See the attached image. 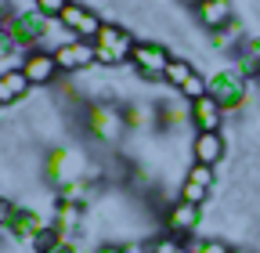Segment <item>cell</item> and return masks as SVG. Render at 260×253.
I'll return each instance as SVG.
<instances>
[{
  "label": "cell",
  "instance_id": "cell-1",
  "mask_svg": "<svg viewBox=\"0 0 260 253\" xmlns=\"http://www.w3.org/2000/svg\"><path fill=\"white\" fill-rule=\"evenodd\" d=\"M87 170H90V160H87L80 148L58 145V148L47 152V160H44V177H47L51 184H58V188L73 184V181H83Z\"/></svg>",
  "mask_w": 260,
  "mask_h": 253
},
{
  "label": "cell",
  "instance_id": "cell-2",
  "mask_svg": "<svg viewBox=\"0 0 260 253\" xmlns=\"http://www.w3.org/2000/svg\"><path fill=\"white\" fill-rule=\"evenodd\" d=\"M83 126L94 141L102 145H116L126 131V119H123V109L112 105V102H94L87 105V116H83Z\"/></svg>",
  "mask_w": 260,
  "mask_h": 253
},
{
  "label": "cell",
  "instance_id": "cell-3",
  "mask_svg": "<svg viewBox=\"0 0 260 253\" xmlns=\"http://www.w3.org/2000/svg\"><path fill=\"white\" fill-rule=\"evenodd\" d=\"M210 98H217V105L224 109V116L228 112H235V109H242V102H246V94H249V80L246 76H239L235 69H220L217 76H210Z\"/></svg>",
  "mask_w": 260,
  "mask_h": 253
},
{
  "label": "cell",
  "instance_id": "cell-4",
  "mask_svg": "<svg viewBox=\"0 0 260 253\" xmlns=\"http://www.w3.org/2000/svg\"><path fill=\"white\" fill-rule=\"evenodd\" d=\"M170 58H174V54L162 47V44H155V40H138L134 51H130V66H134L145 80H162V69H167Z\"/></svg>",
  "mask_w": 260,
  "mask_h": 253
},
{
  "label": "cell",
  "instance_id": "cell-5",
  "mask_svg": "<svg viewBox=\"0 0 260 253\" xmlns=\"http://www.w3.org/2000/svg\"><path fill=\"white\" fill-rule=\"evenodd\" d=\"M18 69L29 76L32 87H47L54 76H58V61H54V51L47 47H37V51H25L22 61H18Z\"/></svg>",
  "mask_w": 260,
  "mask_h": 253
},
{
  "label": "cell",
  "instance_id": "cell-6",
  "mask_svg": "<svg viewBox=\"0 0 260 253\" xmlns=\"http://www.w3.org/2000/svg\"><path fill=\"white\" fill-rule=\"evenodd\" d=\"M61 25H69L73 33L80 37V40H94L98 33H102V25H105V18L98 15L94 8H87V4H80V0H73L69 8L61 11Z\"/></svg>",
  "mask_w": 260,
  "mask_h": 253
},
{
  "label": "cell",
  "instance_id": "cell-7",
  "mask_svg": "<svg viewBox=\"0 0 260 253\" xmlns=\"http://www.w3.org/2000/svg\"><path fill=\"white\" fill-rule=\"evenodd\" d=\"M191 11H195V22H199L206 33L228 29L235 22V4H232V0H195Z\"/></svg>",
  "mask_w": 260,
  "mask_h": 253
},
{
  "label": "cell",
  "instance_id": "cell-8",
  "mask_svg": "<svg viewBox=\"0 0 260 253\" xmlns=\"http://www.w3.org/2000/svg\"><path fill=\"white\" fill-rule=\"evenodd\" d=\"M54 61H58V73H80V69H90L98 66L94 61V40H69L54 47Z\"/></svg>",
  "mask_w": 260,
  "mask_h": 253
},
{
  "label": "cell",
  "instance_id": "cell-9",
  "mask_svg": "<svg viewBox=\"0 0 260 253\" xmlns=\"http://www.w3.org/2000/svg\"><path fill=\"white\" fill-rule=\"evenodd\" d=\"M199 220H203V206L184 203V199H177V203L167 210V228H170V235L181 239V242L199 232Z\"/></svg>",
  "mask_w": 260,
  "mask_h": 253
},
{
  "label": "cell",
  "instance_id": "cell-10",
  "mask_svg": "<svg viewBox=\"0 0 260 253\" xmlns=\"http://www.w3.org/2000/svg\"><path fill=\"white\" fill-rule=\"evenodd\" d=\"M94 44H98V47H105V51H112L119 66H126V61H130V51H134V44H138V40L126 33V25L105 22V25H102V33L94 37Z\"/></svg>",
  "mask_w": 260,
  "mask_h": 253
},
{
  "label": "cell",
  "instance_id": "cell-11",
  "mask_svg": "<svg viewBox=\"0 0 260 253\" xmlns=\"http://www.w3.org/2000/svg\"><path fill=\"white\" fill-rule=\"evenodd\" d=\"M224 152H228V145H224L220 131H195V138H191V160L195 163L217 167L224 160Z\"/></svg>",
  "mask_w": 260,
  "mask_h": 253
},
{
  "label": "cell",
  "instance_id": "cell-12",
  "mask_svg": "<svg viewBox=\"0 0 260 253\" xmlns=\"http://www.w3.org/2000/svg\"><path fill=\"white\" fill-rule=\"evenodd\" d=\"M44 225H47V220H44L37 210H29V206H15L11 217H8V232H11L15 239H22L25 246L32 242V235H37Z\"/></svg>",
  "mask_w": 260,
  "mask_h": 253
},
{
  "label": "cell",
  "instance_id": "cell-13",
  "mask_svg": "<svg viewBox=\"0 0 260 253\" xmlns=\"http://www.w3.org/2000/svg\"><path fill=\"white\" fill-rule=\"evenodd\" d=\"M191 126L195 131H220L224 126V109L217 105V98L203 94L199 102H191Z\"/></svg>",
  "mask_w": 260,
  "mask_h": 253
},
{
  "label": "cell",
  "instance_id": "cell-14",
  "mask_svg": "<svg viewBox=\"0 0 260 253\" xmlns=\"http://www.w3.org/2000/svg\"><path fill=\"white\" fill-rule=\"evenodd\" d=\"M29 76L22 73V69H4L0 73V109H8V105H15L18 98H25L29 94Z\"/></svg>",
  "mask_w": 260,
  "mask_h": 253
},
{
  "label": "cell",
  "instance_id": "cell-15",
  "mask_svg": "<svg viewBox=\"0 0 260 253\" xmlns=\"http://www.w3.org/2000/svg\"><path fill=\"white\" fill-rule=\"evenodd\" d=\"M54 225L61 228V235L65 239H73L80 228H83V206L80 203H54Z\"/></svg>",
  "mask_w": 260,
  "mask_h": 253
},
{
  "label": "cell",
  "instance_id": "cell-16",
  "mask_svg": "<svg viewBox=\"0 0 260 253\" xmlns=\"http://www.w3.org/2000/svg\"><path fill=\"white\" fill-rule=\"evenodd\" d=\"M123 119H126V126H152V123H159V105H152V102H130L123 109Z\"/></svg>",
  "mask_w": 260,
  "mask_h": 253
},
{
  "label": "cell",
  "instance_id": "cell-17",
  "mask_svg": "<svg viewBox=\"0 0 260 253\" xmlns=\"http://www.w3.org/2000/svg\"><path fill=\"white\" fill-rule=\"evenodd\" d=\"M191 73H195L191 61H188V58H181V54H174V58L167 61V69H162V83L174 87V90H181V83H184Z\"/></svg>",
  "mask_w": 260,
  "mask_h": 253
},
{
  "label": "cell",
  "instance_id": "cell-18",
  "mask_svg": "<svg viewBox=\"0 0 260 253\" xmlns=\"http://www.w3.org/2000/svg\"><path fill=\"white\" fill-rule=\"evenodd\" d=\"M159 123L162 126H177V123H191V102H162L159 105Z\"/></svg>",
  "mask_w": 260,
  "mask_h": 253
},
{
  "label": "cell",
  "instance_id": "cell-19",
  "mask_svg": "<svg viewBox=\"0 0 260 253\" xmlns=\"http://www.w3.org/2000/svg\"><path fill=\"white\" fill-rule=\"evenodd\" d=\"M65 242V235H61V228L54 225V220H47V225L37 232V235H32V242H29V249L32 253H51L54 246H61Z\"/></svg>",
  "mask_w": 260,
  "mask_h": 253
},
{
  "label": "cell",
  "instance_id": "cell-20",
  "mask_svg": "<svg viewBox=\"0 0 260 253\" xmlns=\"http://www.w3.org/2000/svg\"><path fill=\"white\" fill-rule=\"evenodd\" d=\"M206 90H210V76H203L199 69H195V73H191V76L181 83V90H177V94H181L184 102H199Z\"/></svg>",
  "mask_w": 260,
  "mask_h": 253
},
{
  "label": "cell",
  "instance_id": "cell-21",
  "mask_svg": "<svg viewBox=\"0 0 260 253\" xmlns=\"http://www.w3.org/2000/svg\"><path fill=\"white\" fill-rule=\"evenodd\" d=\"M184 177H188V181H195V184H203L206 192H210L213 181H217V170H213V167H206V163H191Z\"/></svg>",
  "mask_w": 260,
  "mask_h": 253
},
{
  "label": "cell",
  "instance_id": "cell-22",
  "mask_svg": "<svg viewBox=\"0 0 260 253\" xmlns=\"http://www.w3.org/2000/svg\"><path fill=\"white\" fill-rule=\"evenodd\" d=\"M177 199H184V203H195V206H203V199H206V188L184 177V184H181V192H177Z\"/></svg>",
  "mask_w": 260,
  "mask_h": 253
},
{
  "label": "cell",
  "instance_id": "cell-23",
  "mask_svg": "<svg viewBox=\"0 0 260 253\" xmlns=\"http://www.w3.org/2000/svg\"><path fill=\"white\" fill-rule=\"evenodd\" d=\"M37 4V11L40 15H47V18H61V11L73 4V0H32Z\"/></svg>",
  "mask_w": 260,
  "mask_h": 253
},
{
  "label": "cell",
  "instance_id": "cell-24",
  "mask_svg": "<svg viewBox=\"0 0 260 253\" xmlns=\"http://www.w3.org/2000/svg\"><path fill=\"white\" fill-rule=\"evenodd\" d=\"M235 54H246L249 61H256V66H260V37H242V44H239V51Z\"/></svg>",
  "mask_w": 260,
  "mask_h": 253
},
{
  "label": "cell",
  "instance_id": "cell-25",
  "mask_svg": "<svg viewBox=\"0 0 260 253\" xmlns=\"http://www.w3.org/2000/svg\"><path fill=\"white\" fill-rule=\"evenodd\" d=\"M152 253H184V242L174 239V235H162V239L152 242Z\"/></svg>",
  "mask_w": 260,
  "mask_h": 253
},
{
  "label": "cell",
  "instance_id": "cell-26",
  "mask_svg": "<svg viewBox=\"0 0 260 253\" xmlns=\"http://www.w3.org/2000/svg\"><path fill=\"white\" fill-rule=\"evenodd\" d=\"M11 54H22V51H18V44L4 33V29H0V73H4V61H8Z\"/></svg>",
  "mask_w": 260,
  "mask_h": 253
},
{
  "label": "cell",
  "instance_id": "cell-27",
  "mask_svg": "<svg viewBox=\"0 0 260 253\" xmlns=\"http://www.w3.org/2000/svg\"><path fill=\"white\" fill-rule=\"evenodd\" d=\"M195 253H232V246H228L224 239H203Z\"/></svg>",
  "mask_w": 260,
  "mask_h": 253
},
{
  "label": "cell",
  "instance_id": "cell-28",
  "mask_svg": "<svg viewBox=\"0 0 260 253\" xmlns=\"http://www.w3.org/2000/svg\"><path fill=\"white\" fill-rule=\"evenodd\" d=\"M123 253H152V242H141V239H130V242H123Z\"/></svg>",
  "mask_w": 260,
  "mask_h": 253
},
{
  "label": "cell",
  "instance_id": "cell-29",
  "mask_svg": "<svg viewBox=\"0 0 260 253\" xmlns=\"http://www.w3.org/2000/svg\"><path fill=\"white\" fill-rule=\"evenodd\" d=\"M11 210H15V203L0 196V228H8V217H11Z\"/></svg>",
  "mask_w": 260,
  "mask_h": 253
},
{
  "label": "cell",
  "instance_id": "cell-30",
  "mask_svg": "<svg viewBox=\"0 0 260 253\" xmlns=\"http://www.w3.org/2000/svg\"><path fill=\"white\" fill-rule=\"evenodd\" d=\"M51 253H80V249H76V242H73V239H65V242H61V246H54Z\"/></svg>",
  "mask_w": 260,
  "mask_h": 253
},
{
  "label": "cell",
  "instance_id": "cell-31",
  "mask_svg": "<svg viewBox=\"0 0 260 253\" xmlns=\"http://www.w3.org/2000/svg\"><path fill=\"white\" fill-rule=\"evenodd\" d=\"M94 253H123V246H116V242H105V246H98Z\"/></svg>",
  "mask_w": 260,
  "mask_h": 253
},
{
  "label": "cell",
  "instance_id": "cell-32",
  "mask_svg": "<svg viewBox=\"0 0 260 253\" xmlns=\"http://www.w3.org/2000/svg\"><path fill=\"white\" fill-rule=\"evenodd\" d=\"M232 253H253V249H246V246H232Z\"/></svg>",
  "mask_w": 260,
  "mask_h": 253
},
{
  "label": "cell",
  "instance_id": "cell-33",
  "mask_svg": "<svg viewBox=\"0 0 260 253\" xmlns=\"http://www.w3.org/2000/svg\"><path fill=\"white\" fill-rule=\"evenodd\" d=\"M256 83H260V69H256Z\"/></svg>",
  "mask_w": 260,
  "mask_h": 253
},
{
  "label": "cell",
  "instance_id": "cell-34",
  "mask_svg": "<svg viewBox=\"0 0 260 253\" xmlns=\"http://www.w3.org/2000/svg\"><path fill=\"white\" fill-rule=\"evenodd\" d=\"M188 4H195V0H188Z\"/></svg>",
  "mask_w": 260,
  "mask_h": 253
}]
</instances>
